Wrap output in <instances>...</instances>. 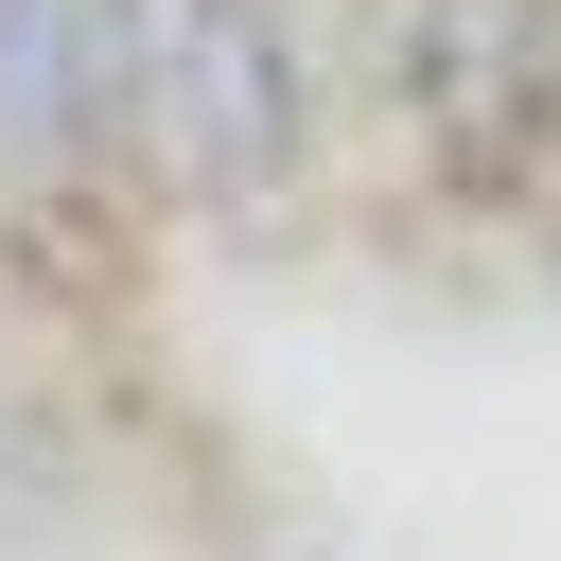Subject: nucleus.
I'll use <instances>...</instances> for the list:
<instances>
[{
    "instance_id": "f257e3e1",
    "label": "nucleus",
    "mask_w": 561,
    "mask_h": 561,
    "mask_svg": "<svg viewBox=\"0 0 561 561\" xmlns=\"http://www.w3.org/2000/svg\"><path fill=\"white\" fill-rule=\"evenodd\" d=\"M158 175L228 228L316 175V0H158Z\"/></svg>"
},
{
    "instance_id": "f03ea898",
    "label": "nucleus",
    "mask_w": 561,
    "mask_h": 561,
    "mask_svg": "<svg viewBox=\"0 0 561 561\" xmlns=\"http://www.w3.org/2000/svg\"><path fill=\"white\" fill-rule=\"evenodd\" d=\"M386 70L456 193H561V0H403Z\"/></svg>"
},
{
    "instance_id": "7ed1b4c3",
    "label": "nucleus",
    "mask_w": 561,
    "mask_h": 561,
    "mask_svg": "<svg viewBox=\"0 0 561 561\" xmlns=\"http://www.w3.org/2000/svg\"><path fill=\"white\" fill-rule=\"evenodd\" d=\"M105 193L88 158V0H0V210Z\"/></svg>"
}]
</instances>
